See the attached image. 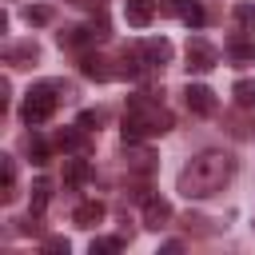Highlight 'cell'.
I'll return each instance as SVG.
<instances>
[{"mask_svg": "<svg viewBox=\"0 0 255 255\" xmlns=\"http://www.w3.org/2000/svg\"><path fill=\"white\" fill-rule=\"evenodd\" d=\"M108 36V28L100 24H88V28H68V32H60V48H80V44H100Z\"/></svg>", "mask_w": 255, "mask_h": 255, "instance_id": "obj_7", "label": "cell"}, {"mask_svg": "<svg viewBox=\"0 0 255 255\" xmlns=\"http://www.w3.org/2000/svg\"><path fill=\"white\" fill-rule=\"evenodd\" d=\"M124 16H128L131 28H147V24H151V4H147V0H128V4H124Z\"/></svg>", "mask_w": 255, "mask_h": 255, "instance_id": "obj_13", "label": "cell"}, {"mask_svg": "<svg viewBox=\"0 0 255 255\" xmlns=\"http://www.w3.org/2000/svg\"><path fill=\"white\" fill-rule=\"evenodd\" d=\"M80 72H84L88 80H112V68H108V60H100V56H84V60H80Z\"/></svg>", "mask_w": 255, "mask_h": 255, "instance_id": "obj_15", "label": "cell"}, {"mask_svg": "<svg viewBox=\"0 0 255 255\" xmlns=\"http://www.w3.org/2000/svg\"><path fill=\"white\" fill-rule=\"evenodd\" d=\"M40 60V48L28 40V44H12L8 52H4V64H12V68H32Z\"/></svg>", "mask_w": 255, "mask_h": 255, "instance_id": "obj_10", "label": "cell"}, {"mask_svg": "<svg viewBox=\"0 0 255 255\" xmlns=\"http://www.w3.org/2000/svg\"><path fill=\"white\" fill-rule=\"evenodd\" d=\"M183 104H187L195 116H211V112H215V92L203 88V84H187V88H183Z\"/></svg>", "mask_w": 255, "mask_h": 255, "instance_id": "obj_6", "label": "cell"}, {"mask_svg": "<svg viewBox=\"0 0 255 255\" xmlns=\"http://www.w3.org/2000/svg\"><path fill=\"white\" fill-rule=\"evenodd\" d=\"M44 251H48V255H68V239H64V235H48V239H44Z\"/></svg>", "mask_w": 255, "mask_h": 255, "instance_id": "obj_24", "label": "cell"}, {"mask_svg": "<svg viewBox=\"0 0 255 255\" xmlns=\"http://www.w3.org/2000/svg\"><path fill=\"white\" fill-rule=\"evenodd\" d=\"M120 247H124L120 239H92L88 251H92V255H112V251H120Z\"/></svg>", "mask_w": 255, "mask_h": 255, "instance_id": "obj_22", "label": "cell"}, {"mask_svg": "<svg viewBox=\"0 0 255 255\" xmlns=\"http://www.w3.org/2000/svg\"><path fill=\"white\" fill-rule=\"evenodd\" d=\"M28 151H32V159H36V163H48V143H44L40 135H32V139H28Z\"/></svg>", "mask_w": 255, "mask_h": 255, "instance_id": "obj_23", "label": "cell"}, {"mask_svg": "<svg viewBox=\"0 0 255 255\" xmlns=\"http://www.w3.org/2000/svg\"><path fill=\"white\" fill-rule=\"evenodd\" d=\"M175 12H179V20H183V24H191V28H199V24H203V8H199V0H179V8H175Z\"/></svg>", "mask_w": 255, "mask_h": 255, "instance_id": "obj_16", "label": "cell"}, {"mask_svg": "<svg viewBox=\"0 0 255 255\" xmlns=\"http://www.w3.org/2000/svg\"><path fill=\"white\" fill-rule=\"evenodd\" d=\"M52 16H56V12H52L48 4H28V8H24V20H28V24H36V28L52 24Z\"/></svg>", "mask_w": 255, "mask_h": 255, "instance_id": "obj_18", "label": "cell"}, {"mask_svg": "<svg viewBox=\"0 0 255 255\" xmlns=\"http://www.w3.org/2000/svg\"><path fill=\"white\" fill-rule=\"evenodd\" d=\"M171 128H175L171 112H167L163 104L147 100V96H135V100L128 104V112H124V124H120V131H124V143H139V139L163 135V131H171Z\"/></svg>", "mask_w": 255, "mask_h": 255, "instance_id": "obj_2", "label": "cell"}, {"mask_svg": "<svg viewBox=\"0 0 255 255\" xmlns=\"http://www.w3.org/2000/svg\"><path fill=\"white\" fill-rule=\"evenodd\" d=\"M235 24L243 28V32H255V4H235Z\"/></svg>", "mask_w": 255, "mask_h": 255, "instance_id": "obj_21", "label": "cell"}, {"mask_svg": "<svg viewBox=\"0 0 255 255\" xmlns=\"http://www.w3.org/2000/svg\"><path fill=\"white\" fill-rule=\"evenodd\" d=\"M0 171H4V191H0V199L12 203V199H16V159H12V155H0Z\"/></svg>", "mask_w": 255, "mask_h": 255, "instance_id": "obj_14", "label": "cell"}, {"mask_svg": "<svg viewBox=\"0 0 255 255\" xmlns=\"http://www.w3.org/2000/svg\"><path fill=\"white\" fill-rule=\"evenodd\" d=\"M48 195H52V183L48 179H36L32 183V211H44L48 207Z\"/></svg>", "mask_w": 255, "mask_h": 255, "instance_id": "obj_20", "label": "cell"}, {"mask_svg": "<svg viewBox=\"0 0 255 255\" xmlns=\"http://www.w3.org/2000/svg\"><path fill=\"white\" fill-rule=\"evenodd\" d=\"M235 179V155L231 151H199L183 171H179V191L187 199H207L223 191Z\"/></svg>", "mask_w": 255, "mask_h": 255, "instance_id": "obj_1", "label": "cell"}, {"mask_svg": "<svg viewBox=\"0 0 255 255\" xmlns=\"http://www.w3.org/2000/svg\"><path fill=\"white\" fill-rule=\"evenodd\" d=\"M100 120H104L100 112H84V116H80V128H88V131H92V128H96Z\"/></svg>", "mask_w": 255, "mask_h": 255, "instance_id": "obj_25", "label": "cell"}, {"mask_svg": "<svg viewBox=\"0 0 255 255\" xmlns=\"http://www.w3.org/2000/svg\"><path fill=\"white\" fill-rule=\"evenodd\" d=\"M167 219H171V203L159 199V195H147L143 199V227L159 231V227H167Z\"/></svg>", "mask_w": 255, "mask_h": 255, "instance_id": "obj_8", "label": "cell"}, {"mask_svg": "<svg viewBox=\"0 0 255 255\" xmlns=\"http://www.w3.org/2000/svg\"><path fill=\"white\" fill-rule=\"evenodd\" d=\"M52 112H56V88H52V84L28 88V96H24V104H20V116H24V124H44Z\"/></svg>", "mask_w": 255, "mask_h": 255, "instance_id": "obj_3", "label": "cell"}, {"mask_svg": "<svg viewBox=\"0 0 255 255\" xmlns=\"http://www.w3.org/2000/svg\"><path fill=\"white\" fill-rule=\"evenodd\" d=\"M84 131H88V128H84ZM84 131H80V128H64V131L56 135L60 151H64V155H88V147H92V143H88V135H84Z\"/></svg>", "mask_w": 255, "mask_h": 255, "instance_id": "obj_9", "label": "cell"}, {"mask_svg": "<svg viewBox=\"0 0 255 255\" xmlns=\"http://www.w3.org/2000/svg\"><path fill=\"white\" fill-rule=\"evenodd\" d=\"M227 56H231L235 64H251V60H255V44H247V40H231V44H227Z\"/></svg>", "mask_w": 255, "mask_h": 255, "instance_id": "obj_19", "label": "cell"}, {"mask_svg": "<svg viewBox=\"0 0 255 255\" xmlns=\"http://www.w3.org/2000/svg\"><path fill=\"white\" fill-rule=\"evenodd\" d=\"M100 219H104V203H100V199H88V203H80V207L72 211V223H76V227H84V231H88V227H96Z\"/></svg>", "mask_w": 255, "mask_h": 255, "instance_id": "obj_12", "label": "cell"}, {"mask_svg": "<svg viewBox=\"0 0 255 255\" xmlns=\"http://www.w3.org/2000/svg\"><path fill=\"white\" fill-rule=\"evenodd\" d=\"M231 96H235L239 108H255V80H235Z\"/></svg>", "mask_w": 255, "mask_h": 255, "instance_id": "obj_17", "label": "cell"}, {"mask_svg": "<svg viewBox=\"0 0 255 255\" xmlns=\"http://www.w3.org/2000/svg\"><path fill=\"white\" fill-rule=\"evenodd\" d=\"M215 64H219V52H215L207 40L191 36V40H187V72H211Z\"/></svg>", "mask_w": 255, "mask_h": 255, "instance_id": "obj_4", "label": "cell"}, {"mask_svg": "<svg viewBox=\"0 0 255 255\" xmlns=\"http://www.w3.org/2000/svg\"><path fill=\"white\" fill-rule=\"evenodd\" d=\"M171 56H175V48H171L163 36H159V40L151 36V40H143V44H139V60H143L147 68H167V64H171Z\"/></svg>", "mask_w": 255, "mask_h": 255, "instance_id": "obj_5", "label": "cell"}, {"mask_svg": "<svg viewBox=\"0 0 255 255\" xmlns=\"http://www.w3.org/2000/svg\"><path fill=\"white\" fill-rule=\"evenodd\" d=\"M88 179H92V167H88V159H84V155L64 159V183H68V187H84Z\"/></svg>", "mask_w": 255, "mask_h": 255, "instance_id": "obj_11", "label": "cell"}]
</instances>
